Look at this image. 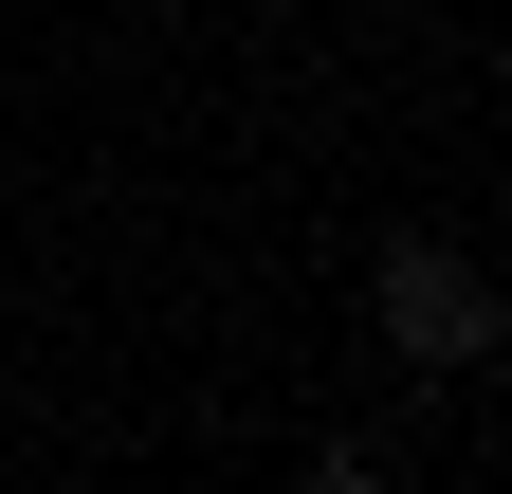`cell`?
Listing matches in <instances>:
<instances>
[{
    "label": "cell",
    "instance_id": "cell-2",
    "mask_svg": "<svg viewBox=\"0 0 512 494\" xmlns=\"http://www.w3.org/2000/svg\"><path fill=\"white\" fill-rule=\"evenodd\" d=\"M311 494H384V458H366V440H330V458H311Z\"/></svg>",
    "mask_w": 512,
    "mask_h": 494
},
{
    "label": "cell",
    "instance_id": "cell-1",
    "mask_svg": "<svg viewBox=\"0 0 512 494\" xmlns=\"http://www.w3.org/2000/svg\"><path fill=\"white\" fill-rule=\"evenodd\" d=\"M366 330L403 348V366H476L512 312H494V275L458 257V238H384V257H366Z\"/></svg>",
    "mask_w": 512,
    "mask_h": 494
}]
</instances>
